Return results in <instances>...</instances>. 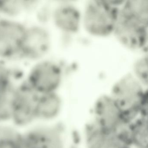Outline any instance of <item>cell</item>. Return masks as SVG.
<instances>
[{"label": "cell", "instance_id": "4fadbf2b", "mask_svg": "<svg viewBox=\"0 0 148 148\" xmlns=\"http://www.w3.org/2000/svg\"><path fill=\"white\" fill-rule=\"evenodd\" d=\"M39 5L38 0L0 1V17L20 20L25 14H33Z\"/></svg>", "mask_w": 148, "mask_h": 148}, {"label": "cell", "instance_id": "9c48e42d", "mask_svg": "<svg viewBox=\"0 0 148 148\" xmlns=\"http://www.w3.org/2000/svg\"><path fill=\"white\" fill-rule=\"evenodd\" d=\"M91 121L99 128L114 132L125 120L109 94H103L96 99L92 109Z\"/></svg>", "mask_w": 148, "mask_h": 148}, {"label": "cell", "instance_id": "52a82bcc", "mask_svg": "<svg viewBox=\"0 0 148 148\" xmlns=\"http://www.w3.org/2000/svg\"><path fill=\"white\" fill-rule=\"evenodd\" d=\"M52 37L46 26L27 24L19 60L30 64L47 58L52 46Z\"/></svg>", "mask_w": 148, "mask_h": 148}, {"label": "cell", "instance_id": "e0dca14e", "mask_svg": "<svg viewBox=\"0 0 148 148\" xmlns=\"http://www.w3.org/2000/svg\"><path fill=\"white\" fill-rule=\"evenodd\" d=\"M53 7L48 2L41 1L33 14L35 23L47 26V23L51 21Z\"/></svg>", "mask_w": 148, "mask_h": 148}, {"label": "cell", "instance_id": "ac0fdd59", "mask_svg": "<svg viewBox=\"0 0 148 148\" xmlns=\"http://www.w3.org/2000/svg\"><path fill=\"white\" fill-rule=\"evenodd\" d=\"M121 148H132V147H130V146H123L121 147Z\"/></svg>", "mask_w": 148, "mask_h": 148}, {"label": "cell", "instance_id": "8992f818", "mask_svg": "<svg viewBox=\"0 0 148 148\" xmlns=\"http://www.w3.org/2000/svg\"><path fill=\"white\" fill-rule=\"evenodd\" d=\"M39 94L24 80L16 86L10 123L23 130L36 123V106Z\"/></svg>", "mask_w": 148, "mask_h": 148}, {"label": "cell", "instance_id": "277c9868", "mask_svg": "<svg viewBox=\"0 0 148 148\" xmlns=\"http://www.w3.org/2000/svg\"><path fill=\"white\" fill-rule=\"evenodd\" d=\"M148 22L120 7L113 34L123 46L132 50L145 48L148 42Z\"/></svg>", "mask_w": 148, "mask_h": 148}, {"label": "cell", "instance_id": "ba28073f", "mask_svg": "<svg viewBox=\"0 0 148 148\" xmlns=\"http://www.w3.org/2000/svg\"><path fill=\"white\" fill-rule=\"evenodd\" d=\"M27 26L21 20L0 17V60H19Z\"/></svg>", "mask_w": 148, "mask_h": 148}, {"label": "cell", "instance_id": "7c38bea8", "mask_svg": "<svg viewBox=\"0 0 148 148\" xmlns=\"http://www.w3.org/2000/svg\"><path fill=\"white\" fill-rule=\"evenodd\" d=\"M83 138L84 148H121L124 146L112 133L99 128L92 121L85 127Z\"/></svg>", "mask_w": 148, "mask_h": 148}, {"label": "cell", "instance_id": "9a60e30c", "mask_svg": "<svg viewBox=\"0 0 148 148\" xmlns=\"http://www.w3.org/2000/svg\"><path fill=\"white\" fill-rule=\"evenodd\" d=\"M0 148H21V130L9 123H0Z\"/></svg>", "mask_w": 148, "mask_h": 148}, {"label": "cell", "instance_id": "6da1fadb", "mask_svg": "<svg viewBox=\"0 0 148 148\" xmlns=\"http://www.w3.org/2000/svg\"><path fill=\"white\" fill-rule=\"evenodd\" d=\"M109 95L126 121L139 116L148 118V90L132 73H127L116 81Z\"/></svg>", "mask_w": 148, "mask_h": 148}, {"label": "cell", "instance_id": "ffe728a7", "mask_svg": "<svg viewBox=\"0 0 148 148\" xmlns=\"http://www.w3.org/2000/svg\"><path fill=\"white\" fill-rule=\"evenodd\" d=\"M8 83H10V82H8ZM4 84H5V83H4Z\"/></svg>", "mask_w": 148, "mask_h": 148}, {"label": "cell", "instance_id": "2e32d148", "mask_svg": "<svg viewBox=\"0 0 148 148\" xmlns=\"http://www.w3.org/2000/svg\"><path fill=\"white\" fill-rule=\"evenodd\" d=\"M148 56H143L138 59L133 66L134 77L145 88H147L148 80Z\"/></svg>", "mask_w": 148, "mask_h": 148}, {"label": "cell", "instance_id": "30bf717a", "mask_svg": "<svg viewBox=\"0 0 148 148\" xmlns=\"http://www.w3.org/2000/svg\"><path fill=\"white\" fill-rule=\"evenodd\" d=\"M63 107V99L58 92L39 95L36 103V123H57Z\"/></svg>", "mask_w": 148, "mask_h": 148}, {"label": "cell", "instance_id": "3957f363", "mask_svg": "<svg viewBox=\"0 0 148 148\" xmlns=\"http://www.w3.org/2000/svg\"><path fill=\"white\" fill-rule=\"evenodd\" d=\"M62 79L60 66L47 58L31 64L24 77L25 82L39 95L58 92Z\"/></svg>", "mask_w": 148, "mask_h": 148}, {"label": "cell", "instance_id": "5bb4252c", "mask_svg": "<svg viewBox=\"0 0 148 148\" xmlns=\"http://www.w3.org/2000/svg\"><path fill=\"white\" fill-rule=\"evenodd\" d=\"M131 146L148 148V118L139 116L131 122Z\"/></svg>", "mask_w": 148, "mask_h": 148}, {"label": "cell", "instance_id": "d6986e66", "mask_svg": "<svg viewBox=\"0 0 148 148\" xmlns=\"http://www.w3.org/2000/svg\"><path fill=\"white\" fill-rule=\"evenodd\" d=\"M77 148V147H72V148Z\"/></svg>", "mask_w": 148, "mask_h": 148}, {"label": "cell", "instance_id": "8fae6325", "mask_svg": "<svg viewBox=\"0 0 148 148\" xmlns=\"http://www.w3.org/2000/svg\"><path fill=\"white\" fill-rule=\"evenodd\" d=\"M51 21L63 32L76 33L82 23V15L75 5L63 2L53 7Z\"/></svg>", "mask_w": 148, "mask_h": 148}, {"label": "cell", "instance_id": "5b68a950", "mask_svg": "<svg viewBox=\"0 0 148 148\" xmlns=\"http://www.w3.org/2000/svg\"><path fill=\"white\" fill-rule=\"evenodd\" d=\"M64 126L58 122L36 123L21 131V148H71Z\"/></svg>", "mask_w": 148, "mask_h": 148}, {"label": "cell", "instance_id": "7a4b0ae2", "mask_svg": "<svg viewBox=\"0 0 148 148\" xmlns=\"http://www.w3.org/2000/svg\"><path fill=\"white\" fill-rule=\"evenodd\" d=\"M123 1L94 0L89 1L82 15V23L92 36L105 37L113 34Z\"/></svg>", "mask_w": 148, "mask_h": 148}]
</instances>
